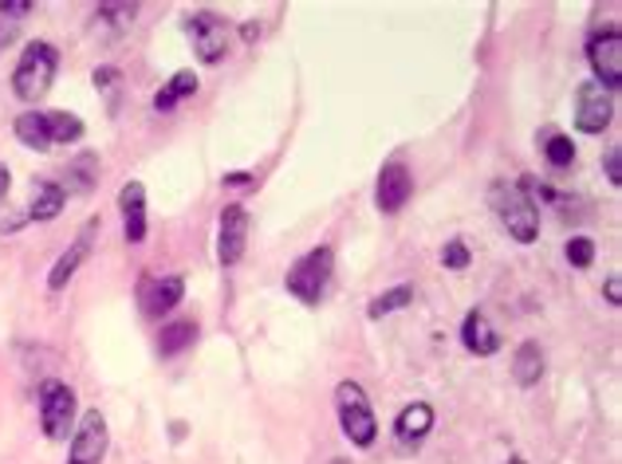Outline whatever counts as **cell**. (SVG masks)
<instances>
[{
    "label": "cell",
    "instance_id": "obj_8",
    "mask_svg": "<svg viewBox=\"0 0 622 464\" xmlns=\"http://www.w3.org/2000/svg\"><path fill=\"white\" fill-rule=\"evenodd\" d=\"M107 444H110L107 417H103L99 409H87V414L80 417V425H75V437H71L68 464H103Z\"/></svg>",
    "mask_w": 622,
    "mask_h": 464
},
{
    "label": "cell",
    "instance_id": "obj_18",
    "mask_svg": "<svg viewBox=\"0 0 622 464\" xmlns=\"http://www.w3.org/2000/svg\"><path fill=\"white\" fill-rule=\"evenodd\" d=\"M198 343V319H169L162 323V335H159V355L162 358H174L181 350Z\"/></svg>",
    "mask_w": 622,
    "mask_h": 464
},
{
    "label": "cell",
    "instance_id": "obj_26",
    "mask_svg": "<svg viewBox=\"0 0 622 464\" xmlns=\"http://www.w3.org/2000/svg\"><path fill=\"white\" fill-rule=\"evenodd\" d=\"M95 9H99V21L115 24V28H110V36H119L127 24H134V12H139V4H127V0H119V4H115V0H110V4H95Z\"/></svg>",
    "mask_w": 622,
    "mask_h": 464
},
{
    "label": "cell",
    "instance_id": "obj_28",
    "mask_svg": "<svg viewBox=\"0 0 622 464\" xmlns=\"http://www.w3.org/2000/svg\"><path fill=\"white\" fill-rule=\"evenodd\" d=\"M469 245H465V240H449V245L442 248V264L445 267H454V272H465V267H469Z\"/></svg>",
    "mask_w": 622,
    "mask_h": 464
},
{
    "label": "cell",
    "instance_id": "obj_3",
    "mask_svg": "<svg viewBox=\"0 0 622 464\" xmlns=\"http://www.w3.org/2000/svg\"><path fill=\"white\" fill-rule=\"evenodd\" d=\"M336 409H339V425H343L347 441L355 444V449H371L378 437V417L375 409H371V397H366L363 385L343 378V382L336 385Z\"/></svg>",
    "mask_w": 622,
    "mask_h": 464
},
{
    "label": "cell",
    "instance_id": "obj_29",
    "mask_svg": "<svg viewBox=\"0 0 622 464\" xmlns=\"http://www.w3.org/2000/svg\"><path fill=\"white\" fill-rule=\"evenodd\" d=\"M95 87L110 95V110H115V99H119V71L115 68H99L95 71Z\"/></svg>",
    "mask_w": 622,
    "mask_h": 464
},
{
    "label": "cell",
    "instance_id": "obj_27",
    "mask_svg": "<svg viewBox=\"0 0 622 464\" xmlns=\"http://www.w3.org/2000/svg\"><path fill=\"white\" fill-rule=\"evenodd\" d=\"M563 257H567V264L572 267H591V260H595V240L591 237H572L567 240V248H563Z\"/></svg>",
    "mask_w": 622,
    "mask_h": 464
},
{
    "label": "cell",
    "instance_id": "obj_5",
    "mask_svg": "<svg viewBox=\"0 0 622 464\" xmlns=\"http://www.w3.org/2000/svg\"><path fill=\"white\" fill-rule=\"evenodd\" d=\"M75 414H80V402L68 382H60V378L40 382V425L51 441H63L75 429Z\"/></svg>",
    "mask_w": 622,
    "mask_h": 464
},
{
    "label": "cell",
    "instance_id": "obj_9",
    "mask_svg": "<svg viewBox=\"0 0 622 464\" xmlns=\"http://www.w3.org/2000/svg\"><path fill=\"white\" fill-rule=\"evenodd\" d=\"M186 32H189V44H193V51H198L201 63L225 60V51H228V24L221 21L218 12H198V16H189Z\"/></svg>",
    "mask_w": 622,
    "mask_h": 464
},
{
    "label": "cell",
    "instance_id": "obj_11",
    "mask_svg": "<svg viewBox=\"0 0 622 464\" xmlns=\"http://www.w3.org/2000/svg\"><path fill=\"white\" fill-rule=\"evenodd\" d=\"M181 296H186V279L181 276H146L139 284V307L146 319L169 316L181 304Z\"/></svg>",
    "mask_w": 622,
    "mask_h": 464
},
{
    "label": "cell",
    "instance_id": "obj_35",
    "mask_svg": "<svg viewBox=\"0 0 622 464\" xmlns=\"http://www.w3.org/2000/svg\"><path fill=\"white\" fill-rule=\"evenodd\" d=\"M331 464H347V461H331Z\"/></svg>",
    "mask_w": 622,
    "mask_h": 464
},
{
    "label": "cell",
    "instance_id": "obj_30",
    "mask_svg": "<svg viewBox=\"0 0 622 464\" xmlns=\"http://www.w3.org/2000/svg\"><path fill=\"white\" fill-rule=\"evenodd\" d=\"M607 178H611V186H622V150L619 146L607 150Z\"/></svg>",
    "mask_w": 622,
    "mask_h": 464
},
{
    "label": "cell",
    "instance_id": "obj_1",
    "mask_svg": "<svg viewBox=\"0 0 622 464\" xmlns=\"http://www.w3.org/2000/svg\"><path fill=\"white\" fill-rule=\"evenodd\" d=\"M489 205H493L496 221L516 245H532L540 240V209L524 198V189L516 181H493L489 186Z\"/></svg>",
    "mask_w": 622,
    "mask_h": 464
},
{
    "label": "cell",
    "instance_id": "obj_25",
    "mask_svg": "<svg viewBox=\"0 0 622 464\" xmlns=\"http://www.w3.org/2000/svg\"><path fill=\"white\" fill-rule=\"evenodd\" d=\"M410 304H414V287L398 284V287H390V292H383L378 299H371L366 316H371V319H386V316H395V311H402V307H410Z\"/></svg>",
    "mask_w": 622,
    "mask_h": 464
},
{
    "label": "cell",
    "instance_id": "obj_20",
    "mask_svg": "<svg viewBox=\"0 0 622 464\" xmlns=\"http://www.w3.org/2000/svg\"><path fill=\"white\" fill-rule=\"evenodd\" d=\"M513 378H516V385H536L543 378V350H540V343H520L516 346V355H513Z\"/></svg>",
    "mask_w": 622,
    "mask_h": 464
},
{
    "label": "cell",
    "instance_id": "obj_17",
    "mask_svg": "<svg viewBox=\"0 0 622 464\" xmlns=\"http://www.w3.org/2000/svg\"><path fill=\"white\" fill-rule=\"evenodd\" d=\"M68 205V193H63L60 181L51 178H40L36 189H32V201H28V217L32 221H56Z\"/></svg>",
    "mask_w": 622,
    "mask_h": 464
},
{
    "label": "cell",
    "instance_id": "obj_14",
    "mask_svg": "<svg viewBox=\"0 0 622 464\" xmlns=\"http://www.w3.org/2000/svg\"><path fill=\"white\" fill-rule=\"evenodd\" d=\"M119 213H122V233L130 245L146 240V186L142 181H127L119 189Z\"/></svg>",
    "mask_w": 622,
    "mask_h": 464
},
{
    "label": "cell",
    "instance_id": "obj_33",
    "mask_svg": "<svg viewBox=\"0 0 622 464\" xmlns=\"http://www.w3.org/2000/svg\"><path fill=\"white\" fill-rule=\"evenodd\" d=\"M9 186H12V174H9V166H0V201L9 198Z\"/></svg>",
    "mask_w": 622,
    "mask_h": 464
},
{
    "label": "cell",
    "instance_id": "obj_4",
    "mask_svg": "<svg viewBox=\"0 0 622 464\" xmlns=\"http://www.w3.org/2000/svg\"><path fill=\"white\" fill-rule=\"evenodd\" d=\"M331 272H336V252H331L327 245L312 248V252H304V257H300L296 264L287 267V276H284L287 296H296L300 304L316 307L319 299L327 296Z\"/></svg>",
    "mask_w": 622,
    "mask_h": 464
},
{
    "label": "cell",
    "instance_id": "obj_24",
    "mask_svg": "<svg viewBox=\"0 0 622 464\" xmlns=\"http://www.w3.org/2000/svg\"><path fill=\"white\" fill-rule=\"evenodd\" d=\"M12 130H16V139L24 142L28 150H51L48 146V134H44V110H24L21 119L12 122Z\"/></svg>",
    "mask_w": 622,
    "mask_h": 464
},
{
    "label": "cell",
    "instance_id": "obj_12",
    "mask_svg": "<svg viewBox=\"0 0 622 464\" xmlns=\"http://www.w3.org/2000/svg\"><path fill=\"white\" fill-rule=\"evenodd\" d=\"M414 198V178H410V169L402 162H386L383 174L375 181V205L378 213H398L406 209V201Z\"/></svg>",
    "mask_w": 622,
    "mask_h": 464
},
{
    "label": "cell",
    "instance_id": "obj_19",
    "mask_svg": "<svg viewBox=\"0 0 622 464\" xmlns=\"http://www.w3.org/2000/svg\"><path fill=\"white\" fill-rule=\"evenodd\" d=\"M44 134H48V146L80 142L83 139V119L80 115H68V110H44Z\"/></svg>",
    "mask_w": 622,
    "mask_h": 464
},
{
    "label": "cell",
    "instance_id": "obj_22",
    "mask_svg": "<svg viewBox=\"0 0 622 464\" xmlns=\"http://www.w3.org/2000/svg\"><path fill=\"white\" fill-rule=\"evenodd\" d=\"M99 178V154H80V158L68 166V186L63 193H91Z\"/></svg>",
    "mask_w": 622,
    "mask_h": 464
},
{
    "label": "cell",
    "instance_id": "obj_34",
    "mask_svg": "<svg viewBox=\"0 0 622 464\" xmlns=\"http://www.w3.org/2000/svg\"><path fill=\"white\" fill-rule=\"evenodd\" d=\"M225 186H253V178H248V174H228Z\"/></svg>",
    "mask_w": 622,
    "mask_h": 464
},
{
    "label": "cell",
    "instance_id": "obj_6",
    "mask_svg": "<svg viewBox=\"0 0 622 464\" xmlns=\"http://www.w3.org/2000/svg\"><path fill=\"white\" fill-rule=\"evenodd\" d=\"M587 60H591L595 83H602V87L614 95V91L622 87V36L614 24L595 32L591 40H587Z\"/></svg>",
    "mask_w": 622,
    "mask_h": 464
},
{
    "label": "cell",
    "instance_id": "obj_32",
    "mask_svg": "<svg viewBox=\"0 0 622 464\" xmlns=\"http://www.w3.org/2000/svg\"><path fill=\"white\" fill-rule=\"evenodd\" d=\"M0 9L9 12V16H24L32 9V0H0Z\"/></svg>",
    "mask_w": 622,
    "mask_h": 464
},
{
    "label": "cell",
    "instance_id": "obj_2",
    "mask_svg": "<svg viewBox=\"0 0 622 464\" xmlns=\"http://www.w3.org/2000/svg\"><path fill=\"white\" fill-rule=\"evenodd\" d=\"M56 68H60V51L44 40H32L28 48L21 51L16 71H12V91H16V99L40 103L44 95H48L51 80H56Z\"/></svg>",
    "mask_w": 622,
    "mask_h": 464
},
{
    "label": "cell",
    "instance_id": "obj_13",
    "mask_svg": "<svg viewBox=\"0 0 622 464\" xmlns=\"http://www.w3.org/2000/svg\"><path fill=\"white\" fill-rule=\"evenodd\" d=\"M95 233H99V217H91L87 225L80 228V237L71 240V248L63 252L60 260H56V267H51V276H48V287L51 292H63L68 287V279L80 272V264L91 257V248H95Z\"/></svg>",
    "mask_w": 622,
    "mask_h": 464
},
{
    "label": "cell",
    "instance_id": "obj_16",
    "mask_svg": "<svg viewBox=\"0 0 622 464\" xmlns=\"http://www.w3.org/2000/svg\"><path fill=\"white\" fill-rule=\"evenodd\" d=\"M434 429V405L430 402H410L402 405V414L395 417V437L402 444H418Z\"/></svg>",
    "mask_w": 622,
    "mask_h": 464
},
{
    "label": "cell",
    "instance_id": "obj_7",
    "mask_svg": "<svg viewBox=\"0 0 622 464\" xmlns=\"http://www.w3.org/2000/svg\"><path fill=\"white\" fill-rule=\"evenodd\" d=\"M614 119V95L602 83L587 80L575 91V130L579 134H602Z\"/></svg>",
    "mask_w": 622,
    "mask_h": 464
},
{
    "label": "cell",
    "instance_id": "obj_21",
    "mask_svg": "<svg viewBox=\"0 0 622 464\" xmlns=\"http://www.w3.org/2000/svg\"><path fill=\"white\" fill-rule=\"evenodd\" d=\"M189 95H198V75L193 71H174L159 87V95H154V110H174Z\"/></svg>",
    "mask_w": 622,
    "mask_h": 464
},
{
    "label": "cell",
    "instance_id": "obj_23",
    "mask_svg": "<svg viewBox=\"0 0 622 464\" xmlns=\"http://www.w3.org/2000/svg\"><path fill=\"white\" fill-rule=\"evenodd\" d=\"M540 146H543V158H548V166L572 169V162H575V142L567 139V134H560V130L548 127V130H543Z\"/></svg>",
    "mask_w": 622,
    "mask_h": 464
},
{
    "label": "cell",
    "instance_id": "obj_15",
    "mask_svg": "<svg viewBox=\"0 0 622 464\" xmlns=\"http://www.w3.org/2000/svg\"><path fill=\"white\" fill-rule=\"evenodd\" d=\"M461 343H465V350H469V355L489 358V355H496V350H501L504 338H501V331L489 323V316H484L481 307H473V311L465 316V323H461Z\"/></svg>",
    "mask_w": 622,
    "mask_h": 464
},
{
    "label": "cell",
    "instance_id": "obj_31",
    "mask_svg": "<svg viewBox=\"0 0 622 464\" xmlns=\"http://www.w3.org/2000/svg\"><path fill=\"white\" fill-rule=\"evenodd\" d=\"M607 304H611V307L622 304V279H619V272H614V276H607Z\"/></svg>",
    "mask_w": 622,
    "mask_h": 464
},
{
    "label": "cell",
    "instance_id": "obj_10",
    "mask_svg": "<svg viewBox=\"0 0 622 464\" xmlns=\"http://www.w3.org/2000/svg\"><path fill=\"white\" fill-rule=\"evenodd\" d=\"M248 228H253V217H248L245 205H225L218 221V260L225 267L240 264L248 248Z\"/></svg>",
    "mask_w": 622,
    "mask_h": 464
}]
</instances>
